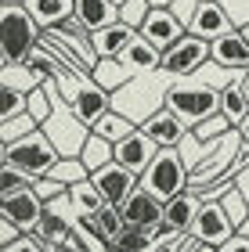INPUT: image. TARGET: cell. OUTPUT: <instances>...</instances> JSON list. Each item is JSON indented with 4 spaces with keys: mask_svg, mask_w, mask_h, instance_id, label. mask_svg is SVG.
Listing matches in <instances>:
<instances>
[{
    "mask_svg": "<svg viewBox=\"0 0 249 252\" xmlns=\"http://www.w3.org/2000/svg\"><path fill=\"white\" fill-rule=\"evenodd\" d=\"M235 231H239V223L228 216L224 202H202L195 223H191V238H195V242H206V245H224Z\"/></svg>",
    "mask_w": 249,
    "mask_h": 252,
    "instance_id": "cell-8",
    "label": "cell"
},
{
    "mask_svg": "<svg viewBox=\"0 0 249 252\" xmlns=\"http://www.w3.org/2000/svg\"><path fill=\"white\" fill-rule=\"evenodd\" d=\"M220 112H224V116H228L235 126H239V123L249 116V97H246L242 83H235V87H228V90H220Z\"/></svg>",
    "mask_w": 249,
    "mask_h": 252,
    "instance_id": "cell-30",
    "label": "cell"
},
{
    "mask_svg": "<svg viewBox=\"0 0 249 252\" xmlns=\"http://www.w3.org/2000/svg\"><path fill=\"white\" fill-rule=\"evenodd\" d=\"M206 62H210V40L195 36V32H184L177 43H170V47L163 51V72L170 79L195 76Z\"/></svg>",
    "mask_w": 249,
    "mask_h": 252,
    "instance_id": "cell-6",
    "label": "cell"
},
{
    "mask_svg": "<svg viewBox=\"0 0 249 252\" xmlns=\"http://www.w3.org/2000/svg\"><path fill=\"white\" fill-rule=\"evenodd\" d=\"M184 32H188V26L174 15V7H152V15L144 18V26H141V36L152 40L159 51H166L170 43H177Z\"/></svg>",
    "mask_w": 249,
    "mask_h": 252,
    "instance_id": "cell-15",
    "label": "cell"
},
{
    "mask_svg": "<svg viewBox=\"0 0 249 252\" xmlns=\"http://www.w3.org/2000/svg\"><path fill=\"white\" fill-rule=\"evenodd\" d=\"M155 245V238H152V231H144V227H134V223H127L123 231L116 234V242H112L108 249L112 252H148Z\"/></svg>",
    "mask_w": 249,
    "mask_h": 252,
    "instance_id": "cell-27",
    "label": "cell"
},
{
    "mask_svg": "<svg viewBox=\"0 0 249 252\" xmlns=\"http://www.w3.org/2000/svg\"><path fill=\"white\" fill-rule=\"evenodd\" d=\"M166 108L195 130L199 123H206L210 116L220 112V90H213L202 79H174L166 90Z\"/></svg>",
    "mask_w": 249,
    "mask_h": 252,
    "instance_id": "cell-3",
    "label": "cell"
},
{
    "mask_svg": "<svg viewBox=\"0 0 249 252\" xmlns=\"http://www.w3.org/2000/svg\"><path fill=\"white\" fill-rule=\"evenodd\" d=\"M26 7L40 22V29H54L76 15V0H26Z\"/></svg>",
    "mask_w": 249,
    "mask_h": 252,
    "instance_id": "cell-23",
    "label": "cell"
},
{
    "mask_svg": "<svg viewBox=\"0 0 249 252\" xmlns=\"http://www.w3.org/2000/svg\"><path fill=\"white\" fill-rule=\"evenodd\" d=\"M239 83H242V90H246V97H249V68L242 72V79H239Z\"/></svg>",
    "mask_w": 249,
    "mask_h": 252,
    "instance_id": "cell-50",
    "label": "cell"
},
{
    "mask_svg": "<svg viewBox=\"0 0 249 252\" xmlns=\"http://www.w3.org/2000/svg\"><path fill=\"white\" fill-rule=\"evenodd\" d=\"M188 252H217V245H206V242H195V238H191Z\"/></svg>",
    "mask_w": 249,
    "mask_h": 252,
    "instance_id": "cell-48",
    "label": "cell"
},
{
    "mask_svg": "<svg viewBox=\"0 0 249 252\" xmlns=\"http://www.w3.org/2000/svg\"><path fill=\"white\" fill-rule=\"evenodd\" d=\"M141 188H148L163 202H170L174 194L191 188V173H188V162L180 155V148H159V155L152 158V166L141 177Z\"/></svg>",
    "mask_w": 249,
    "mask_h": 252,
    "instance_id": "cell-5",
    "label": "cell"
},
{
    "mask_svg": "<svg viewBox=\"0 0 249 252\" xmlns=\"http://www.w3.org/2000/svg\"><path fill=\"white\" fill-rule=\"evenodd\" d=\"M235 29V22H231V15L224 11V4L220 0H199V11H195V18L188 22V32H195V36H202V40H220L224 32H231Z\"/></svg>",
    "mask_w": 249,
    "mask_h": 252,
    "instance_id": "cell-13",
    "label": "cell"
},
{
    "mask_svg": "<svg viewBox=\"0 0 249 252\" xmlns=\"http://www.w3.org/2000/svg\"><path fill=\"white\" fill-rule=\"evenodd\" d=\"M112 4H116V7H119V4H127V0H112Z\"/></svg>",
    "mask_w": 249,
    "mask_h": 252,
    "instance_id": "cell-54",
    "label": "cell"
},
{
    "mask_svg": "<svg viewBox=\"0 0 249 252\" xmlns=\"http://www.w3.org/2000/svg\"><path fill=\"white\" fill-rule=\"evenodd\" d=\"M43 209H47V205H43V198L33 191V184L15 191V194H4V216H11L26 234H36V227L43 220Z\"/></svg>",
    "mask_w": 249,
    "mask_h": 252,
    "instance_id": "cell-12",
    "label": "cell"
},
{
    "mask_svg": "<svg viewBox=\"0 0 249 252\" xmlns=\"http://www.w3.org/2000/svg\"><path fill=\"white\" fill-rule=\"evenodd\" d=\"M4 252H51V245H47V242H40L36 234H22L18 242L4 245Z\"/></svg>",
    "mask_w": 249,
    "mask_h": 252,
    "instance_id": "cell-42",
    "label": "cell"
},
{
    "mask_svg": "<svg viewBox=\"0 0 249 252\" xmlns=\"http://www.w3.org/2000/svg\"><path fill=\"white\" fill-rule=\"evenodd\" d=\"M76 18L87 32H98L112 22H119V7L112 0H76Z\"/></svg>",
    "mask_w": 249,
    "mask_h": 252,
    "instance_id": "cell-21",
    "label": "cell"
},
{
    "mask_svg": "<svg viewBox=\"0 0 249 252\" xmlns=\"http://www.w3.org/2000/svg\"><path fill=\"white\" fill-rule=\"evenodd\" d=\"M141 130L148 133L159 148H180V141L188 137L191 126H188L184 119H180V116H174V112H170V108L163 105L159 112H155V116H148V119L141 123Z\"/></svg>",
    "mask_w": 249,
    "mask_h": 252,
    "instance_id": "cell-16",
    "label": "cell"
},
{
    "mask_svg": "<svg viewBox=\"0 0 249 252\" xmlns=\"http://www.w3.org/2000/svg\"><path fill=\"white\" fill-rule=\"evenodd\" d=\"M134 130H138V123L127 119V116H123V112H116V108H112L108 116H101V119L94 123V133H98V137H105V141H112V144L127 141Z\"/></svg>",
    "mask_w": 249,
    "mask_h": 252,
    "instance_id": "cell-25",
    "label": "cell"
},
{
    "mask_svg": "<svg viewBox=\"0 0 249 252\" xmlns=\"http://www.w3.org/2000/svg\"><path fill=\"white\" fill-rule=\"evenodd\" d=\"M199 209H202V194L195 188H184L180 194H174V198L166 202L163 227H170V231H177V234H191V223H195Z\"/></svg>",
    "mask_w": 249,
    "mask_h": 252,
    "instance_id": "cell-17",
    "label": "cell"
},
{
    "mask_svg": "<svg viewBox=\"0 0 249 252\" xmlns=\"http://www.w3.org/2000/svg\"><path fill=\"white\" fill-rule=\"evenodd\" d=\"M155 155H159V144H155L152 137L141 130V126L127 137V141H119V144H116V162H123L127 169H134L138 177H144V169L152 166V158H155Z\"/></svg>",
    "mask_w": 249,
    "mask_h": 252,
    "instance_id": "cell-14",
    "label": "cell"
},
{
    "mask_svg": "<svg viewBox=\"0 0 249 252\" xmlns=\"http://www.w3.org/2000/svg\"><path fill=\"white\" fill-rule=\"evenodd\" d=\"M239 133H242V141H246V144H249V116H246V119H242V123H239Z\"/></svg>",
    "mask_w": 249,
    "mask_h": 252,
    "instance_id": "cell-49",
    "label": "cell"
},
{
    "mask_svg": "<svg viewBox=\"0 0 249 252\" xmlns=\"http://www.w3.org/2000/svg\"><path fill=\"white\" fill-rule=\"evenodd\" d=\"M22 234H26V231H22V227H18L15 220H11V216H4V223H0V238H4V245H11V242H18Z\"/></svg>",
    "mask_w": 249,
    "mask_h": 252,
    "instance_id": "cell-45",
    "label": "cell"
},
{
    "mask_svg": "<svg viewBox=\"0 0 249 252\" xmlns=\"http://www.w3.org/2000/svg\"><path fill=\"white\" fill-rule=\"evenodd\" d=\"M239 231H242V234H249V220H246V223H242V227H239Z\"/></svg>",
    "mask_w": 249,
    "mask_h": 252,
    "instance_id": "cell-53",
    "label": "cell"
},
{
    "mask_svg": "<svg viewBox=\"0 0 249 252\" xmlns=\"http://www.w3.org/2000/svg\"><path fill=\"white\" fill-rule=\"evenodd\" d=\"M235 188H239V191L246 194V202H249V166L242 169V173H239V177H235Z\"/></svg>",
    "mask_w": 249,
    "mask_h": 252,
    "instance_id": "cell-47",
    "label": "cell"
},
{
    "mask_svg": "<svg viewBox=\"0 0 249 252\" xmlns=\"http://www.w3.org/2000/svg\"><path fill=\"white\" fill-rule=\"evenodd\" d=\"M51 177H58L62 184H69V188H72V184H80V180L90 177V169L83 166V158H80V155H72V158H62V162L51 169Z\"/></svg>",
    "mask_w": 249,
    "mask_h": 252,
    "instance_id": "cell-34",
    "label": "cell"
},
{
    "mask_svg": "<svg viewBox=\"0 0 249 252\" xmlns=\"http://www.w3.org/2000/svg\"><path fill=\"white\" fill-rule=\"evenodd\" d=\"M0 4H26V0H0Z\"/></svg>",
    "mask_w": 249,
    "mask_h": 252,
    "instance_id": "cell-52",
    "label": "cell"
},
{
    "mask_svg": "<svg viewBox=\"0 0 249 252\" xmlns=\"http://www.w3.org/2000/svg\"><path fill=\"white\" fill-rule=\"evenodd\" d=\"M210 58L217 62V65H228V68H249V40H246V32L242 29H231V32H224L220 40H213L210 43Z\"/></svg>",
    "mask_w": 249,
    "mask_h": 252,
    "instance_id": "cell-18",
    "label": "cell"
},
{
    "mask_svg": "<svg viewBox=\"0 0 249 252\" xmlns=\"http://www.w3.org/2000/svg\"><path fill=\"white\" fill-rule=\"evenodd\" d=\"M33 184V177L26 173V169H18V166H4V173H0V188H4V194H15L22 188H29Z\"/></svg>",
    "mask_w": 249,
    "mask_h": 252,
    "instance_id": "cell-40",
    "label": "cell"
},
{
    "mask_svg": "<svg viewBox=\"0 0 249 252\" xmlns=\"http://www.w3.org/2000/svg\"><path fill=\"white\" fill-rule=\"evenodd\" d=\"M220 4H224V11L231 15L235 29H246V26H249V0H220Z\"/></svg>",
    "mask_w": 249,
    "mask_h": 252,
    "instance_id": "cell-41",
    "label": "cell"
},
{
    "mask_svg": "<svg viewBox=\"0 0 249 252\" xmlns=\"http://www.w3.org/2000/svg\"><path fill=\"white\" fill-rule=\"evenodd\" d=\"M22 112H29V94L15 87H4V105H0V119H15Z\"/></svg>",
    "mask_w": 249,
    "mask_h": 252,
    "instance_id": "cell-39",
    "label": "cell"
},
{
    "mask_svg": "<svg viewBox=\"0 0 249 252\" xmlns=\"http://www.w3.org/2000/svg\"><path fill=\"white\" fill-rule=\"evenodd\" d=\"M90 180H94V188L101 191V198H105L108 205H123V202H127V194L141 184V177L134 173V169H127L123 162H116V158H112L108 166L94 169Z\"/></svg>",
    "mask_w": 249,
    "mask_h": 252,
    "instance_id": "cell-9",
    "label": "cell"
},
{
    "mask_svg": "<svg viewBox=\"0 0 249 252\" xmlns=\"http://www.w3.org/2000/svg\"><path fill=\"white\" fill-rule=\"evenodd\" d=\"M195 79H202V83H210L213 90H228V87H235L242 79V68H228V65H217V62H206L195 72Z\"/></svg>",
    "mask_w": 249,
    "mask_h": 252,
    "instance_id": "cell-28",
    "label": "cell"
},
{
    "mask_svg": "<svg viewBox=\"0 0 249 252\" xmlns=\"http://www.w3.org/2000/svg\"><path fill=\"white\" fill-rule=\"evenodd\" d=\"M69 108L76 112V119H80V123H87L90 130H94V123L112 112V94L98 83V79L87 76L83 83H80V90H76V97L69 101Z\"/></svg>",
    "mask_w": 249,
    "mask_h": 252,
    "instance_id": "cell-11",
    "label": "cell"
},
{
    "mask_svg": "<svg viewBox=\"0 0 249 252\" xmlns=\"http://www.w3.org/2000/svg\"><path fill=\"white\" fill-rule=\"evenodd\" d=\"M90 79H98L108 94H116L119 87H127L130 79H134V72H130V68L123 65L119 58H101V62L94 65V72H90Z\"/></svg>",
    "mask_w": 249,
    "mask_h": 252,
    "instance_id": "cell-24",
    "label": "cell"
},
{
    "mask_svg": "<svg viewBox=\"0 0 249 252\" xmlns=\"http://www.w3.org/2000/svg\"><path fill=\"white\" fill-rule=\"evenodd\" d=\"M40 22L26 4H0V40H4V65H22L40 47Z\"/></svg>",
    "mask_w": 249,
    "mask_h": 252,
    "instance_id": "cell-2",
    "label": "cell"
},
{
    "mask_svg": "<svg viewBox=\"0 0 249 252\" xmlns=\"http://www.w3.org/2000/svg\"><path fill=\"white\" fill-rule=\"evenodd\" d=\"M242 32H246V40H249V26H246V29H242Z\"/></svg>",
    "mask_w": 249,
    "mask_h": 252,
    "instance_id": "cell-55",
    "label": "cell"
},
{
    "mask_svg": "<svg viewBox=\"0 0 249 252\" xmlns=\"http://www.w3.org/2000/svg\"><path fill=\"white\" fill-rule=\"evenodd\" d=\"M174 0H152V7H170Z\"/></svg>",
    "mask_w": 249,
    "mask_h": 252,
    "instance_id": "cell-51",
    "label": "cell"
},
{
    "mask_svg": "<svg viewBox=\"0 0 249 252\" xmlns=\"http://www.w3.org/2000/svg\"><path fill=\"white\" fill-rule=\"evenodd\" d=\"M33 191L43 198V205H51V202H58V198H65V194H69V184H62L58 177L47 173V177H36V180H33Z\"/></svg>",
    "mask_w": 249,
    "mask_h": 252,
    "instance_id": "cell-38",
    "label": "cell"
},
{
    "mask_svg": "<svg viewBox=\"0 0 249 252\" xmlns=\"http://www.w3.org/2000/svg\"><path fill=\"white\" fill-rule=\"evenodd\" d=\"M108 252H112V249H108Z\"/></svg>",
    "mask_w": 249,
    "mask_h": 252,
    "instance_id": "cell-56",
    "label": "cell"
},
{
    "mask_svg": "<svg viewBox=\"0 0 249 252\" xmlns=\"http://www.w3.org/2000/svg\"><path fill=\"white\" fill-rule=\"evenodd\" d=\"M105 205H108V202L101 198V191L94 188V180H90V177L69 188V209L76 213V220H90V216L101 213Z\"/></svg>",
    "mask_w": 249,
    "mask_h": 252,
    "instance_id": "cell-22",
    "label": "cell"
},
{
    "mask_svg": "<svg viewBox=\"0 0 249 252\" xmlns=\"http://www.w3.org/2000/svg\"><path fill=\"white\" fill-rule=\"evenodd\" d=\"M170 79L163 68L159 72H144V76H134L127 87H119L116 94H112V108L116 112H123L127 119H134V123H144L148 116H155L163 105H166V90H170Z\"/></svg>",
    "mask_w": 249,
    "mask_h": 252,
    "instance_id": "cell-1",
    "label": "cell"
},
{
    "mask_svg": "<svg viewBox=\"0 0 249 252\" xmlns=\"http://www.w3.org/2000/svg\"><path fill=\"white\" fill-rule=\"evenodd\" d=\"M40 130L51 137L54 148H58V152H62L65 158L80 155V152H83V144L90 141V126L76 119V112H72L69 105H65V101H62L58 108H54V116H51L47 123H43Z\"/></svg>",
    "mask_w": 249,
    "mask_h": 252,
    "instance_id": "cell-7",
    "label": "cell"
},
{
    "mask_svg": "<svg viewBox=\"0 0 249 252\" xmlns=\"http://www.w3.org/2000/svg\"><path fill=\"white\" fill-rule=\"evenodd\" d=\"M119 62L127 65L134 76H144V72H159V68H163V51L155 47L152 40H144L141 32H138V36H134V43H130V47L119 54Z\"/></svg>",
    "mask_w": 249,
    "mask_h": 252,
    "instance_id": "cell-19",
    "label": "cell"
},
{
    "mask_svg": "<svg viewBox=\"0 0 249 252\" xmlns=\"http://www.w3.org/2000/svg\"><path fill=\"white\" fill-rule=\"evenodd\" d=\"M54 108H58V105H54V94H47V90H43V83H40V87L29 94V116L43 126V123L54 116Z\"/></svg>",
    "mask_w": 249,
    "mask_h": 252,
    "instance_id": "cell-35",
    "label": "cell"
},
{
    "mask_svg": "<svg viewBox=\"0 0 249 252\" xmlns=\"http://www.w3.org/2000/svg\"><path fill=\"white\" fill-rule=\"evenodd\" d=\"M0 158H4V166H18V169H26V173L36 180V177H47L65 155L54 148V141L43 130H33L29 137H22V141L4 144V155Z\"/></svg>",
    "mask_w": 249,
    "mask_h": 252,
    "instance_id": "cell-4",
    "label": "cell"
},
{
    "mask_svg": "<svg viewBox=\"0 0 249 252\" xmlns=\"http://www.w3.org/2000/svg\"><path fill=\"white\" fill-rule=\"evenodd\" d=\"M231 130H235V123L224 116V112H217V116H210L206 123H199L191 133H195L199 141H220V137H228Z\"/></svg>",
    "mask_w": 249,
    "mask_h": 252,
    "instance_id": "cell-33",
    "label": "cell"
},
{
    "mask_svg": "<svg viewBox=\"0 0 249 252\" xmlns=\"http://www.w3.org/2000/svg\"><path fill=\"white\" fill-rule=\"evenodd\" d=\"M90 223H94V231H98L101 238H105L108 245L116 242V234L123 231V227H127V220H123V209H119V205H105L101 213L90 216Z\"/></svg>",
    "mask_w": 249,
    "mask_h": 252,
    "instance_id": "cell-29",
    "label": "cell"
},
{
    "mask_svg": "<svg viewBox=\"0 0 249 252\" xmlns=\"http://www.w3.org/2000/svg\"><path fill=\"white\" fill-rule=\"evenodd\" d=\"M152 15V0H127V4H119V22H127V26H134L141 32L144 18Z\"/></svg>",
    "mask_w": 249,
    "mask_h": 252,
    "instance_id": "cell-37",
    "label": "cell"
},
{
    "mask_svg": "<svg viewBox=\"0 0 249 252\" xmlns=\"http://www.w3.org/2000/svg\"><path fill=\"white\" fill-rule=\"evenodd\" d=\"M119 209H123V220H127V223L144 227V231H155V227L163 223V216H166V202L155 198L148 188L138 184V188L127 194V202H123Z\"/></svg>",
    "mask_w": 249,
    "mask_h": 252,
    "instance_id": "cell-10",
    "label": "cell"
},
{
    "mask_svg": "<svg viewBox=\"0 0 249 252\" xmlns=\"http://www.w3.org/2000/svg\"><path fill=\"white\" fill-rule=\"evenodd\" d=\"M188 245H191V234L177 238V242H159V245H152L148 252H188Z\"/></svg>",
    "mask_w": 249,
    "mask_h": 252,
    "instance_id": "cell-46",
    "label": "cell"
},
{
    "mask_svg": "<svg viewBox=\"0 0 249 252\" xmlns=\"http://www.w3.org/2000/svg\"><path fill=\"white\" fill-rule=\"evenodd\" d=\"M0 87H15V90H26V94H33V90L40 87V76L33 72V68H29L26 62H22V65H4Z\"/></svg>",
    "mask_w": 249,
    "mask_h": 252,
    "instance_id": "cell-31",
    "label": "cell"
},
{
    "mask_svg": "<svg viewBox=\"0 0 249 252\" xmlns=\"http://www.w3.org/2000/svg\"><path fill=\"white\" fill-rule=\"evenodd\" d=\"M217 252H249V234H242V231H235L224 245H217Z\"/></svg>",
    "mask_w": 249,
    "mask_h": 252,
    "instance_id": "cell-44",
    "label": "cell"
},
{
    "mask_svg": "<svg viewBox=\"0 0 249 252\" xmlns=\"http://www.w3.org/2000/svg\"><path fill=\"white\" fill-rule=\"evenodd\" d=\"M90 36H94V51L101 54V58H119V54L134 43L138 29L127 26V22H112V26L98 29V32H90Z\"/></svg>",
    "mask_w": 249,
    "mask_h": 252,
    "instance_id": "cell-20",
    "label": "cell"
},
{
    "mask_svg": "<svg viewBox=\"0 0 249 252\" xmlns=\"http://www.w3.org/2000/svg\"><path fill=\"white\" fill-rule=\"evenodd\" d=\"M33 130H40V123L33 119L29 112H22V116H15V119H0V141L4 144L22 141V137H29Z\"/></svg>",
    "mask_w": 249,
    "mask_h": 252,
    "instance_id": "cell-32",
    "label": "cell"
},
{
    "mask_svg": "<svg viewBox=\"0 0 249 252\" xmlns=\"http://www.w3.org/2000/svg\"><path fill=\"white\" fill-rule=\"evenodd\" d=\"M170 7H174V15H177V18L188 26V22L195 18V11H199V0H174Z\"/></svg>",
    "mask_w": 249,
    "mask_h": 252,
    "instance_id": "cell-43",
    "label": "cell"
},
{
    "mask_svg": "<svg viewBox=\"0 0 249 252\" xmlns=\"http://www.w3.org/2000/svg\"><path fill=\"white\" fill-rule=\"evenodd\" d=\"M220 202H224V209H228V216H231V220L239 223V227H242V223L249 220V202H246V194H242L239 188H235V184H231L228 191L220 194Z\"/></svg>",
    "mask_w": 249,
    "mask_h": 252,
    "instance_id": "cell-36",
    "label": "cell"
},
{
    "mask_svg": "<svg viewBox=\"0 0 249 252\" xmlns=\"http://www.w3.org/2000/svg\"><path fill=\"white\" fill-rule=\"evenodd\" d=\"M80 158H83V166L94 173V169H101V166H108L112 158H116V144L112 141H105V137H98L94 130H90V141L83 144V152H80Z\"/></svg>",
    "mask_w": 249,
    "mask_h": 252,
    "instance_id": "cell-26",
    "label": "cell"
}]
</instances>
